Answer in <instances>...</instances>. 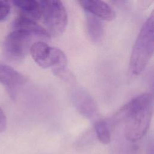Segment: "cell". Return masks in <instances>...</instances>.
<instances>
[{
    "label": "cell",
    "mask_w": 154,
    "mask_h": 154,
    "mask_svg": "<svg viewBox=\"0 0 154 154\" xmlns=\"http://www.w3.org/2000/svg\"><path fill=\"white\" fill-rule=\"evenodd\" d=\"M153 113V97L146 93L134 98L117 114L125 121V136L132 142L142 138L147 133Z\"/></svg>",
    "instance_id": "cell-1"
},
{
    "label": "cell",
    "mask_w": 154,
    "mask_h": 154,
    "mask_svg": "<svg viewBox=\"0 0 154 154\" xmlns=\"http://www.w3.org/2000/svg\"><path fill=\"white\" fill-rule=\"evenodd\" d=\"M154 17L152 14L144 23L135 42L129 61V71L140 75L152 58L154 48Z\"/></svg>",
    "instance_id": "cell-2"
},
{
    "label": "cell",
    "mask_w": 154,
    "mask_h": 154,
    "mask_svg": "<svg viewBox=\"0 0 154 154\" xmlns=\"http://www.w3.org/2000/svg\"><path fill=\"white\" fill-rule=\"evenodd\" d=\"M34 61L42 68H52L54 73L60 77H66L67 58L59 48L52 47L43 41L34 43L29 50Z\"/></svg>",
    "instance_id": "cell-3"
},
{
    "label": "cell",
    "mask_w": 154,
    "mask_h": 154,
    "mask_svg": "<svg viewBox=\"0 0 154 154\" xmlns=\"http://www.w3.org/2000/svg\"><path fill=\"white\" fill-rule=\"evenodd\" d=\"M41 17L49 34L55 37L63 33L67 25V13L61 1L58 0L39 1Z\"/></svg>",
    "instance_id": "cell-4"
},
{
    "label": "cell",
    "mask_w": 154,
    "mask_h": 154,
    "mask_svg": "<svg viewBox=\"0 0 154 154\" xmlns=\"http://www.w3.org/2000/svg\"><path fill=\"white\" fill-rule=\"evenodd\" d=\"M43 38L33 32L14 29L5 38L4 42V50L10 58L20 60L24 58L29 52L32 45Z\"/></svg>",
    "instance_id": "cell-5"
},
{
    "label": "cell",
    "mask_w": 154,
    "mask_h": 154,
    "mask_svg": "<svg viewBox=\"0 0 154 154\" xmlns=\"http://www.w3.org/2000/svg\"><path fill=\"white\" fill-rule=\"evenodd\" d=\"M0 81L6 88L10 97L14 100L26 79L22 74L11 67L0 64Z\"/></svg>",
    "instance_id": "cell-6"
},
{
    "label": "cell",
    "mask_w": 154,
    "mask_h": 154,
    "mask_svg": "<svg viewBox=\"0 0 154 154\" xmlns=\"http://www.w3.org/2000/svg\"><path fill=\"white\" fill-rule=\"evenodd\" d=\"M72 100L77 110L84 116L93 119L97 116L98 111L93 97L85 90L76 88L72 93Z\"/></svg>",
    "instance_id": "cell-7"
},
{
    "label": "cell",
    "mask_w": 154,
    "mask_h": 154,
    "mask_svg": "<svg viewBox=\"0 0 154 154\" xmlns=\"http://www.w3.org/2000/svg\"><path fill=\"white\" fill-rule=\"evenodd\" d=\"M78 2L87 13L94 15L100 19L111 21L116 17V13L114 10L104 1L81 0Z\"/></svg>",
    "instance_id": "cell-8"
},
{
    "label": "cell",
    "mask_w": 154,
    "mask_h": 154,
    "mask_svg": "<svg viewBox=\"0 0 154 154\" xmlns=\"http://www.w3.org/2000/svg\"><path fill=\"white\" fill-rule=\"evenodd\" d=\"M14 5L20 10L22 17L36 22L41 17V8L39 1L35 0H16Z\"/></svg>",
    "instance_id": "cell-9"
},
{
    "label": "cell",
    "mask_w": 154,
    "mask_h": 154,
    "mask_svg": "<svg viewBox=\"0 0 154 154\" xmlns=\"http://www.w3.org/2000/svg\"><path fill=\"white\" fill-rule=\"evenodd\" d=\"M85 27L91 41L94 43L100 42L104 34V25L101 19L87 12Z\"/></svg>",
    "instance_id": "cell-10"
},
{
    "label": "cell",
    "mask_w": 154,
    "mask_h": 154,
    "mask_svg": "<svg viewBox=\"0 0 154 154\" xmlns=\"http://www.w3.org/2000/svg\"><path fill=\"white\" fill-rule=\"evenodd\" d=\"M14 29L24 30L37 34L43 39L49 38L50 35L47 30L45 29L40 25L34 20L19 16L13 22Z\"/></svg>",
    "instance_id": "cell-11"
},
{
    "label": "cell",
    "mask_w": 154,
    "mask_h": 154,
    "mask_svg": "<svg viewBox=\"0 0 154 154\" xmlns=\"http://www.w3.org/2000/svg\"><path fill=\"white\" fill-rule=\"evenodd\" d=\"M94 130L99 141L104 144L109 143L111 134L107 122L102 119H98L94 123Z\"/></svg>",
    "instance_id": "cell-12"
},
{
    "label": "cell",
    "mask_w": 154,
    "mask_h": 154,
    "mask_svg": "<svg viewBox=\"0 0 154 154\" xmlns=\"http://www.w3.org/2000/svg\"><path fill=\"white\" fill-rule=\"evenodd\" d=\"M10 11V4L7 1H0V21L5 19Z\"/></svg>",
    "instance_id": "cell-13"
},
{
    "label": "cell",
    "mask_w": 154,
    "mask_h": 154,
    "mask_svg": "<svg viewBox=\"0 0 154 154\" xmlns=\"http://www.w3.org/2000/svg\"><path fill=\"white\" fill-rule=\"evenodd\" d=\"M7 128V119L5 115L0 108V132L5 131Z\"/></svg>",
    "instance_id": "cell-14"
}]
</instances>
